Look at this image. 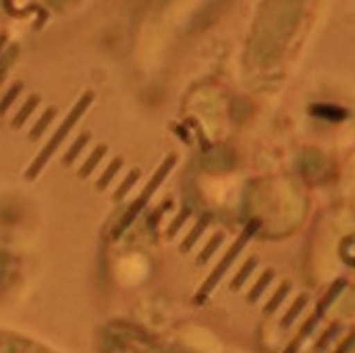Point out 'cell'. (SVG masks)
I'll list each match as a JSON object with an SVG mask.
<instances>
[{
    "instance_id": "cell-4",
    "label": "cell",
    "mask_w": 355,
    "mask_h": 353,
    "mask_svg": "<svg viewBox=\"0 0 355 353\" xmlns=\"http://www.w3.org/2000/svg\"><path fill=\"white\" fill-rule=\"evenodd\" d=\"M119 166H121V160H116V162H112V164L108 166V173H106V175H104V177H102V179L98 181V187H100V189H104V185H106V183H108V181L112 179V175H114V173L119 171Z\"/></svg>"
},
{
    "instance_id": "cell-2",
    "label": "cell",
    "mask_w": 355,
    "mask_h": 353,
    "mask_svg": "<svg viewBox=\"0 0 355 353\" xmlns=\"http://www.w3.org/2000/svg\"><path fill=\"white\" fill-rule=\"evenodd\" d=\"M0 353H58L56 350L29 339L21 333L0 331Z\"/></svg>"
},
{
    "instance_id": "cell-5",
    "label": "cell",
    "mask_w": 355,
    "mask_h": 353,
    "mask_svg": "<svg viewBox=\"0 0 355 353\" xmlns=\"http://www.w3.org/2000/svg\"><path fill=\"white\" fill-rule=\"evenodd\" d=\"M52 114H54V110H48V112H46V114L42 117V123H40V125H37L35 129H31V137H37V135H40V133L44 131V127L48 125V121L52 119Z\"/></svg>"
},
{
    "instance_id": "cell-8",
    "label": "cell",
    "mask_w": 355,
    "mask_h": 353,
    "mask_svg": "<svg viewBox=\"0 0 355 353\" xmlns=\"http://www.w3.org/2000/svg\"><path fill=\"white\" fill-rule=\"evenodd\" d=\"M85 141H87V137H85V135H83V137H81V139H79V141H77V144H75V146H73V150H71V152H69V158H67V162H71V160H73V158H75V156H77V152H79V148H81V146H83V144H85Z\"/></svg>"
},
{
    "instance_id": "cell-6",
    "label": "cell",
    "mask_w": 355,
    "mask_h": 353,
    "mask_svg": "<svg viewBox=\"0 0 355 353\" xmlns=\"http://www.w3.org/2000/svg\"><path fill=\"white\" fill-rule=\"evenodd\" d=\"M33 106H35V98H33V100H29V102H27V108H23V110H21V114H19V117L15 119V127L23 125V119H25V117L29 114V110H31Z\"/></svg>"
},
{
    "instance_id": "cell-3",
    "label": "cell",
    "mask_w": 355,
    "mask_h": 353,
    "mask_svg": "<svg viewBox=\"0 0 355 353\" xmlns=\"http://www.w3.org/2000/svg\"><path fill=\"white\" fill-rule=\"evenodd\" d=\"M102 152H104V148H98V150L94 152V156H92V158L87 160V164H85V166L81 169V175H89V173H92L94 164H96V162H98V160L102 158Z\"/></svg>"
},
{
    "instance_id": "cell-7",
    "label": "cell",
    "mask_w": 355,
    "mask_h": 353,
    "mask_svg": "<svg viewBox=\"0 0 355 353\" xmlns=\"http://www.w3.org/2000/svg\"><path fill=\"white\" fill-rule=\"evenodd\" d=\"M137 177H139V173H133V175H129V179H127V181L123 183L121 191H119V193H114V198H123V196L127 193V189L131 187V183H135V179H137Z\"/></svg>"
},
{
    "instance_id": "cell-1",
    "label": "cell",
    "mask_w": 355,
    "mask_h": 353,
    "mask_svg": "<svg viewBox=\"0 0 355 353\" xmlns=\"http://www.w3.org/2000/svg\"><path fill=\"white\" fill-rule=\"evenodd\" d=\"M89 98H92V96H85V100H81V102L77 104V108H75V110L71 112V119H69V121H67V123H64V125H62V127L58 129V131H56V135L52 137V141H50V144H48V146H46V148L42 150V154L37 156V160H35V162H33V164L29 166V171H27V179H31V177H35V175L40 173V169H42V166L46 164V160H48V158L52 156V152H54V150H56V148L60 146L62 137H64V135L69 133V129H71V127L75 125L77 117H79V114H81V112H83V110L87 108V102H89Z\"/></svg>"
}]
</instances>
